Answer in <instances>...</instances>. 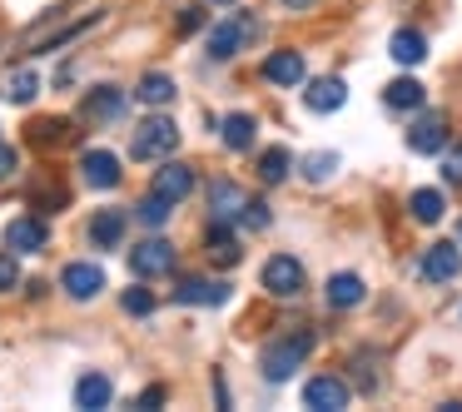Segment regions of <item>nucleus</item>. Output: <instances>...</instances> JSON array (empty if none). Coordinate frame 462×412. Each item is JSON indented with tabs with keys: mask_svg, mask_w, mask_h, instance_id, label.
I'll return each mask as SVG.
<instances>
[{
	"mask_svg": "<svg viewBox=\"0 0 462 412\" xmlns=\"http://www.w3.org/2000/svg\"><path fill=\"white\" fill-rule=\"evenodd\" d=\"M90 25H100V11H95V15H85L80 25H70V21H65V5H55V11H45L41 21H35L31 31L21 35V45H15V50H21V55H45V50H65V45H70L75 35H85V31H90Z\"/></svg>",
	"mask_w": 462,
	"mask_h": 412,
	"instance_id": "1",
	"label": "nucleus"
},
{
	"mask_svg": "<svg viewBox=\"0 0 462 412\" xmlns=\"http://www.w3.org/2000/svg\"><path fill=\"white\" fill-rule=\"evenodd\" d=\"M309 348H313V328H299V333H289V338L269 343V348L259 352V372H263L269 382H289L293 372L303 368V358H309Z\"/></svg>",
	"mask_w": 462,
	"mask_h": 412,
	"instance_id": "2",
	"label": "nucleus"
},
{
	"mask_svg": "<svg viewBox=\"0 0 462 412\" xmlns=\"http://www.w3.org/2000/svg\"><path fill=\"white\" fill-rule=\"evenodd\" d=\"M174 150H180V124L164 120V114H150V120L134 130V140H130L134 160H170Z\"/></svg>",
	"mask_w": 462,
	"mask_h": 412,
	"instance_id": "3",
	"label": "nucleus"
},
{
	"mask_svg": "<svg viewBox=\"0 0 462 412\" xmlns=\"http://www.w3.org/2000/svg\"><path fill=\"white\" fill-rule=\"evenodd\" d=\"M259 283H263V293H273V298H299V293L309 288V273H303V263L293 259V253H273V259L263 263Z\"/></svg>",
	"mask_w": 462,
	"mask_h": 412,
	"instance_id": "4",
	"label": "nucleus"
},
{
	"mask_svg": "<svg viewBox=\"0 0 462 412\" xmlns=\"http://www.w3.org/2000/svg\"><path fill=\"white\" fill-rule=\"evenodd\" d=\"M254 35H259V21H254V15H229L224 25L209 31V60H234L239 45L254 41Z\"/></svg>",
	"mask_w": 462,
	"mask_h": 412,
	"instance_id": "5",
	"label": "nucleus"
},
{
	"mask_svg": "<svg viewBox=\"0 0 462 412\" xmlns=\"http://www.w3.org/2000/svg\"><path fill=\"white\" fill-rule=\"evenodd\" d=\"M174 243L170 239H144V243H134L130 249V269H134V279H160V273H174Z\"/></svg>",
	"mask_w": 462,
	"mask_h": 412,
	"instance_id": "6",
	"label": "nucleus"
},
{
	"mask_svg": "<svg viewBox=\"0 0 462 412\" xmlns=\"http://www.w3.org/2000/svg\"><path fill=\"white\" fill-rule=\"evenodd\" d=\"M408 150H412V154H438V150H448V114H442V110H422L418 120L408 124Z\"/></svg>",
	"mask_w": 462,
	"mask_h": 412,
	"instance_id": "7",
	"label": "nucleus"
},
{
	"mask_svg": "<svg viewBox=\"0 0 462 412\" xmlns=\"http://www.w3.org/2000/svg\"><path fill=\"white\" fill-rule=\"evenodd\" d=\"M462 273V249L457 243H428L418 263V279L422 283H452Z\"/></svg>",
	"mask_w": 462,
	"mask_h": 412,
	"instance_id": "8",
	"label": "nucleus"
},
{
	"mask_svg": "<svg viewBox=\"0 0 462 412\" xmlns=\"http://www.w3.org/2000/svg\"><path fill=\"white\" fill-rule=\"evenodd\" d=\"M353 402V388L343 378H309L303 382V407H313V412H338V407H348Z\"/></svg>",
	"mask_w": 462,
	"mask_h": 412,
	"instance_id": "9",
	"label": "nucleus"
},
{
	"mask_svg": "<svg viewBox=\"0 0 462 412\" xmlns=\"http://www.w3.org/2000/svg\"><path fill=\"white\" fill-rule=\"evenodd\" d=\"M174 303H189V308H219V303H229V283L184 273L180 288H174Z\"/></svg>",
	"mask_w": 462,
	"mask_h": 412,
	"instance_id": "10",
	"label": "nucleus"
},
{
	"mask_svg": "<svg viewBox=\"0 0 462 412\" xmlns=\"http://www.w3.org/2000/svg\"><path fill=\"white\" fill-rule=\"evenodd\" d=\"M5 243H11V253H45L51 229H45V219H35V214H21V219H11V229H5Z\"/></svg>",
	"mask_w": 462,
	"mask_h": 412,
	"instance_id": "11",
	"label": "nucleus"
},
{
	"mask_svg": "<svg viewBox=\"0 0 462 412\" xmlns=\"http://www.w3.org/2000/svg\"><path fill=\"white\" fill-rule=\"evenodd\" d=\"M60 288L70 293L75 303H90L95 293L105 288V269H100V263H65V273H60Z\"/></svg>",
	"mask_w": 462,
	"mask_h": 412,
	"instance_id": "12",
	"label": "nucleus"
},
{
	"mask_svg": "<svg viewBox=\"0 0 462 412\" xmlns=\"http://www.w3.org/2000/svg\"><path fill=\"white\" fill-rule=\"evenodd\" d=\"M80 174H85V184H90V189H115V184L125 179L120 160H115L110 150H85L80 154Z\"/></svg>",
	"mask_w": 462,
	"mask_h": 412,
	"instance_id": "13",
	"label": "nucleus"
},
{
	"mask_svg": "<svg viewBox=\"0 0 462 412\" xmlns=\"http://www.w3.org/2000/svg\"><path fill=\"white\" fill-rule=\"evenodd\" d=\"M343 100H348V85H343L338 75H319V80H309V90H303V105L319 110V114L343 110Z\"/></svg>",
	"mask_w": 462,
	"mask_h": 412,
	"instance_id": "14",
	"label": "nucleus"
},
{
	"mask_svg": "<svg viewBox=\"0 0 462 412\" xmlns=\"http://www.w3.org/2000/svg\"><path fill=\"white\" fill-rule=\"evenodd\" d=\"M150 189L164 194L170 204H184V199L194 194V169H189V164H174V160H170L164 169H154V184H150Z\"/></svg>",
	"mask_w": 462,
	"mask_h": 412,
	"instance_id": "15",
	"label": "nucleus"
},
{
	"mask_svg": "<svg viewBox=\"0 0 462 412\" xmlns=\"http://www.w3.org/2000/svg\"><path fill=\"white\" fill-rule=\"evenodd\" d=\"M244 204H249V194H244L234 179H214V184H209V209H214V224H234V219L244 214Z\"/></svg>",
	"mask_w": 462,
	"mask_h": 412,
	"instance_id": "16",
	"label": "nucleus"
},
{
	"mask_svg": "<svg viewBox=\"0 0 462 412\" xmlns=\"http://www.w3.org/2000/svg\"><path fill=\"white\" fill-rule=\"evenodd\" d=\"M263 80L279 85V90L303 85V50H273L269 60H263Z\"/></svg>",
	"mask_w": 462,
	"mask_h": 412,
	"instance_id": "17",
	"label": "nucleus"
},
{
	"mask_svg": "<svg viewBox=\"0 0 462 412\" xmlns=\"http://www.w3.org/2000/svg\"><path fill=\"white\" fill-rule=\"evenodd\" d=\"M110 398H115V382L105 372H80V382H75V407L100 412V407H110Z\"/></svg>",
	"mask_w": 462,
	"mask_h": 412,
	"instance_id": "18",
	"label": "nucleus"
},
{
	"mask_svg": "<svg viewBox=\"0 0 462 412\" xmlns=\"http://www.w3.org/2000/svg\"><path fill=\"white\" fill-rule=\"evenodd\" d=\"M125 114V90H115V85H95L90 95H85V120H120Z\"/></svg>",
	"mask_w": 462,
	"mask_h": 412,
	"instance_id": "19",
	"label": "nucleus"
},
{
	"mask_svg": "<svg viewBox=\"0 0 462 412\" xmlns=\"http://www.w3.org/2000/svg\"><path fill=\"white\" fill-rule=\"evenodd\" d=\"M388 55L402 65V70H412V65H422V60H428V35H422V31H393Z\"/></svg>",
	"mask_w": 462,
	"mask_h": 412,
	"instance_id": "20",
	"label": "nucleus"
},
{
	"mask_svg": "<svg viewBox=\"0 0 462 412\" xmlns=\"http://www.w3.org/2000/svg\"><path fill=\"white\" fill-rule=\"evenodd\" d=\"M254 130H259V120H254V114H224V124H219L224 150H234V154L254 150Z\"/></svg>",
	"mask_w": 462,
	"mask_h": 412,
	"instance_id": "21",
	"label": "nucleus"
},
{
	"mask_svg": "<svg viewBox=\"0 0 462 412\" xmlns=\"http://www.w3.org/2000/svg\"><path fill=\"white\" fill-rule=\"evenodd\" d=\"M25 140H31L35 150H60V144L75 140V130H70V120H55V114H45V120L31 124V134H25Z\"/></svg>",
	"mask_w": 462,
	"mask_h": 412,
	"instance_id": "22",
	"label": "nucleus"
},
{
	"mask_svg": "<svg viewBox=\"0 0 462 412\" xmlns=\"http://www.w3.org/2000/svg\"><path fill=\"white\" fill-rule=\"evenodd\" d=\"M363 298H368V288H363L358 273H333L328 279V308H358Z\"/></svg>",
	"mask_w": 462,
	"mask_h": 412,
	"instance_id": "23",
	"label": "nucleus"
},
{
	"mask_svg": "<svg viewBox=\"0 0 462 412\" xmlns=\"http://www.w3.org/2000/svg\"><path fill=\"white\" fill-rule=\"evenodd\" d=\"M383 105L388 110H422V85L412 75H398V80L383 85Z\"/></svg>",
	"mask_w": 462,
	"mask_h": 412,
	"instance_id": "24",
	"label": "nucleus"
},
{
	"mask_svg": "<svg viewBox=\"0 0 462 412\" xmlns=\"http://www.w3.org/2000/svg\"><path fill=\"white\" fill-rule=\"evenodd\" d=\"M120 239H125V214L120 209H105V214L90 219V243L95 249H120Z\"/></svg>",
	"mask_w": 462,
	"mask_h": 412,
	"instance_id": "25",
	"label": "nucleus"
},
{
	"mask_svg": "<svg viewBox=\"0 0 462 412\" xmlns=\"http://www.w3.org/2000/svg\"><path fill=\"white\" fill-rule=\"evenodd\" d=\"M204 253H209V263H219V269H234V263L244 259L239 239H234L229 229H219V224H214V229H209V239H204Z\"/></svg>",
	"mask_w": 462,
	"mask_h": 412,
	"instance_id": "26",
	"label": "nucleus"
},
{
	"mask_svg": "<svg viewBox=\"0 0 462 412\" xmlns=\"http://www.w3.org/2000/svg\"><path fill=\"white\" fill-rule=\"evenodd\" d=\"M134 95H140V105H154V110H164V105H174V80L170 75H144L140 85H134Z\"/></svg>",
	"mask_w": 462,
	"mask_h": 412,
	"instance_id": "27",
	"label": "nucleus"
},
{
	"mask_svg": "<svg viewBox=\"0 0 462 412\" xmlns=\"http://www.w3.org/2000/svg\"><path fill=\"white\" fill-rule=\"evenodd\" d=\"M289 169H293V154L283 150V144H273V150L259 154V179L263 184H283V179H289Z\"/></svg>",
	"mask_w": 462,
	"mask_h": 412,
	"instance_id": "28",
	"label": "nucleus"
},
{
	"mask_svg": "<svg viewBox=\"0 0 462 412\" xmlns=\"http://www.w3.org/2000/svg\"><path fill=\"white\" fill-rule=\"evenodd\" d=\"M408 209H412V219H418V224H438L442 214H448V199H442V189H418L408 199Z\"/></svg>",
	"mask_w": 462,
	"mask_h": 412,
	"instance_id": "29",
	"label": "nucleus"
},
{
	"mask_svg": "<svg viewBox=\"0 0 462 412\" xmlns=\"http://www.w3.org/2000/svg\"><path fill=\"white\" fill-rule=\"evenodd\" d=\"M170 214H174V204L170 199H164V194H144V199L140 204H134V219H140V224H150V229H164V224H170Z\"/></svg>",
	"mask_w": 462,
	"mask_h": 412,
	"instance_id": "30",
	"label": "nucleus"
},
{
	"mask_svg": "<svg viewBox=\"0 0 462 412\" xmlns=\"http://www.w3.org/2000/svg\"><path fill=\"white\" fill-rule=\"evenodd\" d=\"M0 95H5V100H11V105H31L35 95H41V80H35L31 70H15L11 80L0 85Z\"/></svg>",
	"mask_w": 462,
	"mask_h": 412,
	"instance_id": "31",
	"label": "nucleus"
},
{
	"mask_svg": "<svg viewBox=\"0 0 462 412\" xmlns=\"http://www.w3.org/2000/svg\"><path fill=\"white\" fill-rule=\"evenodd\" d=\"M333 169H338V154H309V160H303V174H309L313 184L333 179Z\"/></svg>",
	"mask_w": 462,
	"mask_h": 412,
	"instance_id": "32",
	"label": "nucleus"
},
{
	"mask_svg": "<svg viewBox=\"0 0 462 412\" xmlns=\"http://www.w3.org/2000/svg\"><path fill=\"white\" fill-rule=\"evenodd\" d=\"M239 224H244V229H254V233L269 229V224H273L269 204H263V199H249V204H244V214H239Z\"/></svg>",
	"mask_w": 462,
	"mask_h": 412,
	"instance_id": "33",
	"label": "nucleus"
},
{
	"mask_svg": "<svg viewBox=\"0 0 462 412\" xmlns=\"http://www.w3.org/2000/svg\"><path fill=\"white\" fill-rule=\"evenodd\" d=\"M125 313H134V318H144V313H154V293L150 288H125Z\"/></svg>",
	"mask_w": 462,
	"mask_h": 412,
	"instance_id": "34",
	"label": "nucleus"
},
{
	"mask_svg": "<svg viewBox=\"0 0 462 412\" xmlns=\"http://www.w3.org/2000/svg\"><path fill=\"white\" fill-rule=\"evenodd\" d=\"M199 25H204V5H184L180 21H174V31H180V35H194Z\"/></svg>",
	"mask_w": 462,
	"mask_h": 412,
	"instance_id": "35",
	"label": "nucleus"
},
{
	"mask_svg": "<svg viewBox=\"0 0 462 412\" xmlns=\"http://www.w3.org/2000/svg\"><path fill=\"white\" fill-rule=\"evenodd\" d=\"M21 283V269H15V253H0V293H11Z\"/></svg>",
	"mask_w": 462,
	"mask_h": 412,
	"instance_id": "36",
	"label": "nucleus"
},
{
	"mask_svg": "<svg viewBox=\"0 0 462 412\" xmlns=\"http://www.w3.org/2000/svg\"><path fill=\"white\" fill-rule=\"evenodd\" d=\"M442 179L462 184V150H448V160H442Z\"/></svg>",
	"mask_w": 462,
	"mask_h": 412,
	"instance_id": "37",
	"label": "nucleus"
},
{
	"mask_svg": "<svg viewBox=\"0 0 462 412\" xmlns=\"http://www.w3.org/2000/svg\"><path fill=\"white\" fill-rule=\"evenodd\" d=\"M164 402V388H144L140 398H134V407H160Z\"/></svg>",
	"mask_w": 462,
	"mask_h": 412,
	"instance_id": "38",
	"label": "nucleus"
},
{
	"mask_svg": "<svg viewBox=\"0 0 462 412\" xmlns=\"http://www.w3.org/2000/svg\"><path fill=\"white\" fill-rule=\"evenodd\" d=\"M15 174V150L11 144H0V179H11Z\"/></svg>",
	"mask_w": 462,
	"mask_h": 412,
	"instance_id": "39",
	"label": "nucleus"
},
{
	"mask_svg": "<svg viewBox=\"0 0 462 412\" xmlns=\"http://www.w3.org/2000/svg\"><path fill=\"white\" fill-rule=\"evenodd\" d=\"M209 5H239V0H209Z\"/></svg>",
	"mask_w": 462,
	"mask_h": 412,
	"instance_id": "40",
	"label": "nucleus"
},
{
	"mask_svg": "<svg viewBox=\"0 0 462 412\" xmlns=\"http://www.w3.org/2000/svg\"><path fill=\"white\" fill-rule=\"evenodd\" d=\"M289 5H313V0H289Z\"/></svg>",
	"mask_w": 462,
	"mask_h": 412,
	"instance_id": "41",
	"label": "nucleus"
},
{
	"mask_svg": "<svg viewBox=\"0 0 462 412\" xmlns=\"http://www.w3.org/2000/svg\"><path fill=\"white\" fill-rule=\"evenodd\" d=\"M457 239H462V229H457Z\"/></svg>",
	"mask_w": 462,
	"mask_h": 412,
	"instance_id": "42",
	"label": "nucleus"
}]
</instances>
